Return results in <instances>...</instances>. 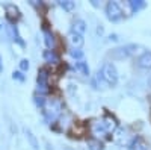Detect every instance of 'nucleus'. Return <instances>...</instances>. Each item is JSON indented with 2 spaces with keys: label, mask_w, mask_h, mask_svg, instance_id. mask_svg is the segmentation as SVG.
<instances>
[{
  "label": "nucleus",
  "mask_w": 151,
  "mask_h": 150,
  "mask_svg": "<svg viewBox=\"0 0 151 150\" xmlns=\"http://www.w3.org/2000/svg\"><path fill=\"white\" fill-rule=\"evenodd\" d=\"M42 109H44L42 111L44 120L47 123H52V121H55L60 115V112H62V103L59 102V100H56V99H52V100H47Z\"/></svg>",
  "instance_id": "obj_1"
},
{
  "label": "nucleus",
  "mask_w": 151,
  "mask_h": 150,
  "mask_svg": "<svg viewBox=\"0 0 151 150\" xmlns=\"http://www.w3.org/2000/svg\"><path fill=\"white\" fill-rule=\"evenodd\" d=\"M139 46L137 44H129V46H124V47H118L115 50H112V52L109 53L110 58L116 59V61H121L124 58H129V56H133L136 55L137 52H139Z\"/></svg>",
  "instance_id": "obj_2"
},
{
  "label": "nucleus",
  "mask_w": 151,
  "mask_h": 150,
  "mask_svg": "<svg viewBox=\"0 0 151 150\" xmlns=\"http://www.w3.org/2000/svg\"><path fill=\"white\" fill-rule=\"evenodd\" d=\"M98 73H100V76L103 78V80L106 82V85L109 86V85H115L116 83V80H118V71H116V68L113 67L110 62H106V64H103V67H101V70H98Z\"/></svg>",
  "instance_id": "obj_3"
},
{
  "label": "nucleus",
  "mask_w": 151,
  "mask_h": 150,
  "mask_svg": "<svg viewBox=\"0 0 151 150\" xmlns=\"http://www.w3.org/2000/svg\"><path fill=\"white\" fill-rule=\"evenodd\" d=\"M106 15L110 21H119L122 18V9L116 2H109L106 5Z\"/></svg>",
  "instance_id": "obj_4"
},
{
  "label": "nucleus",
  "mask_w": 151,
  "mask_h": 150,
  "mask_svg": "<svg viewBox=\"0 0 151 150\" xmlns=\"http://www.w3.org/2000/svg\"><path fill=\"white\" fill-rule=\"evenodd\" d=\"M47 79H48V71L45 68H41L38 71V91L41 94H45L48 91V86H47Z\"/></svg>",
  "instance_id": "obj_5"
},
{
  "label": "nucleus",
  "mask_w": 151,
  "mask_h": 150,
  "mask_svg": "<svg viewBox=\"0 0 151 150\" xmlns=\"http://www.w3.org/2000/svg\"><path fill=\"white\" fill-rule=\"evenodd\" d=\"M100 123H101V128L106 133H110L116 129V121L112 117H104L103 120H100Z\"/></svg>",
  "instance_id": "obj_6"
},
{
  "label": "nucleus",
  "mask_w": 151,
  "mask_h": 150,
  "mask_svg": "<svg viewBox=\"0 0 151 150\" xmlns=\"http://www.w3.org/2000/svg\"><path fill=\"white\" fill-rule=\"evenodd\" d=\"M68 41H70V44L73 46V49H80V47L83 46V43H85V38H83V35L70 32V35H68Z\"/></svg>",
  "instance_id": "obj_7"
},
{
  "label": "nucleus",
  "mask_w": 151,
  "mask_h": 150,
  "mask_svg": "<svg viewBox=\"0 0 151 150\" xmlns=\"http://www.w3.org/2000/svg\"><path fill=\"white\" fill-rule=\"evenodd\" d=\"M137 65L144 70H150L151 68V52H144L139 59H137Z\"/></svg>",
  "instance_id": "obj_8"
},
{
  "label": "nucleus",
  "mask_w": 151,
  "mask_h": 150,
  "mask_svg": "<svg viewBox=\"0 0 151 150\" xmlns=\"http://www.w3.org/2000/svg\"><path fill=\"white\" fill-rule=\"evenodd\" d=\"M71 32H74V33H79V35H83V33L86 32V23H85L83 20H80V18L74 20V21H73Z\"/></svg>",
  "instance_id": "obj_9"
},
{
  "label": "nucleus",
  "mask_w": 151,
  "mask_h": 150,
  "mask_svg": "<svg viewBox=\"0 0 151 150\" xmlns=\"http://www.w3.org/2000/svg\"><path fill=\"white\" fill-rule=\"evenodd\" d=\"M5 9H6V14H8V18L9 20H17L18 17H20V11H18V8L15 6V5H6L5 6Z\"/></svg>",
  "instance_id": "obj_10"
},
{
  "label": "nucleus",
  "mask_w": 151,
  "mask_h": 150,
  "mask_svg": "<svg viewBox=\"0 0 151 150\" xmlns=\"http://www.w3.org/2000/svg\"><path fill=\"white\" fill-rule=\"evenodd\" d=\"M44 41H45V46L48 47V50H53V47L56 44V40H55V35L47 29H44Z\"/></svg>",
  "instance_id": "obj_11"
},
{
  "label": "nucleus",
  "mask_w": 151,
  "mask_h": 150,
  "mask_svg": "<svg viewBox=\"0 0 151 150\" xmlns=\"http://www.w3.org/2000/svg\"><path fill=\"white\" fill-rule=\"evenodd\" d=\"M24 133H26V138H27V141L30 143V146H32V149L33 150H40V143H38V140H36V136L29 130V129H24Z\"/></svg>",
  "instance_id": "obj_12"
},
{
  "label": "nucleus",
  "mask_w": 151,
  "mask_h": 150,
  "mask_svg": "<svg viewBox=\"0 0 151 150\" xmlns=\"http://www.w3.org/2000/svg\"><path fill=\"white\" fill-rule=\"evenodd\" d=\"M132 150H148V146L141 136H137V138H134L133 143H132Z\"/></svg>",
  "instance_id": "obj_13"
},
{
  "label": "nucleus",
  "mask_w": 151,
  "mask_h": 150,
  "mask_svg": "<svg viewBox=\"0 0 151 150\" xmlns=\"http://www.w3.org/2000/svg\"><path fill=\"white\" fill-rule=\"evenodd\" d=\"M74 67H76V70H79L82 74H85V76H89V67H88L86 62H83V61H77V62L74 64Z\"/></svg>",
  "instance_id": "obj_14"
},
{
  "label": "nucleus",
  "mask_w": 151,
  "mask_h": 150,
  "mask_svg": "<svg viewBox=\"0 0 151 150\" xmlns=\"http://www.w3.org/2000/svg\"><path fill=\"white\" fill-rule=\"evenodd\" d=\"M129 6L132 8L133 12H137L145 8V2H142V0H132V2H129Z\"/></svg>",
  "instance_id": "obj_15"
},
{
  "label": "nucleus",
  "mask_w": 151,
  "mask_h": 150,
  "mask_svg": "<svg viewBox=\"0 0 151 150\" xmlns=\"http://www.w3.org/2000/svg\"><path fill=\"white\" fill-rule=\"evenodd\" d=\"M42 56H44V59H45L47 62H50V64H55V62H58V56H56V53L53 52V50H45Z\"/></svg>",
  "instance_id": "obj_16"
},
{
  "label": "nucleus",
  "mask_w": 151,
  "mask_h": 150,
  "mask_svg": "<svg viewBox=\"0 0 151 150\" xmlns=\"http://www.w3.org/2000/svg\"><path fill=\"white\" fill-rule=\"evenodd\" d=\"M59 6L64 9V11H74L76 9V2H71V0H64V2H59Z\"/></svg>",
  "instance_id": "obj_17"
},
{
  "label": "nucleus",
  "mask_w": 151,
  "mask_h": 150,
  "mask_svg": "<svg viewBox=\"0 0 151 150\" xmlns=\"http://www.w3.org/2000/svg\"><path fill=\"white\" fill-rule=\"evenodd\" d=\"M88 149L89 150H103V144L97 140H91V141H88Z\"/></svg>",
  "instance_id": "obj_18"
},
{
  "label": "nucleus",
  "mask_w": 151,
  "mask_h": 150,
  "mask_svg": "<svg viewBox=\"0 0 151 150\" xmlns=\"http://www.w3.org/2000/svg\"><path fill=\"white\" fill-rule=\"evenodd\" d=\"M70 55H71V58H74V59H82V58L85 56V53H83L82 49H71V50H70Z\"/></svg>",
  "instance_id": "obj_19"
},
{
  "label": "nucleus",
  "mask_w": 151,
  "mask_h": 150,
  "mask_svg": "<svg viewBox=\"0 0 151 150\" xmlns=\"http://www.w3.org/2000/svg\"><path fill=\"white\" fill-rule=\"evenodd\" d=\"M33 102H35V105L38 106V108H44V105H45V97L44 96H35L33 97Z\"/></svg>",
  "instance_id": "obj_20"
},
{
  "label": "nucleus",
  "mask_w": 151,
  "mask_h": 150,
  "mask_svg": "<svg viewBox=\"0 0 151 150\" xmlns=\"http://www.w3.org/2000/svg\"><path fill=\"white\" fill-rule=\"evenodd\" d=\"M12 79H14V80H20V82H24V80H26L23 71H14V73H12Z\"/></svg>",
  "instance_id": "obj_21"
},
{
  "label": "nucleus",
  "mask_w": 151,
  "mask_h": 150,
  "mask_svg": "<svg viewBox=\"0 0 151 150\" xmlns=\"http://www.w3.org/2000/svg\"><path fill=\"white\" fill-rule=\"evenodd\" d=\"M29 67H30V64H29L27 59H21V61H20V70H21V71H27Z\"/></svg>",
  "instance_id": "obj_22"
},
{
  "label": "nucleus",
  "mask_w": 151,
  "mask_h": 150,
  "mask_svg": "<svg viewBox=\"0 0 151 150\" xmlns=\"http://www.w3.org/2000/svg\"><path fill=\"white\" fill-rule=\"evenodd\" d=\"M104 33V29H103V26H101V24H98V26H97V35H100V36H101Z\"/></svg>",
  "instance_id": "obj_23"
},
{
  "label": "nucleus",
  "mask_w": 151,
  "mask_h": 150,
  "mask_svg": "<svg viewBox=\"0 0 151 150\" xmlns=\"http://www.w3.org/2000/svg\"><path fill=\"white\" fill-rule=\"evenodd\" d=\"M110 40H113V41H118V35H115V33L110 35Z\"/></svg>",
  "instance_id": "obj_24"
},
{
  "label": "nucleus",
  "mask_w": 151,
  "mask_h": 150,
  "mask_svg": "<svg viewBox=\"0 0 151 150\" xmlns=\"http://www.w3.org/2000/svg\"><path fill=\"white\" fill-rule=\"evenodd\" d=\"M0 71H3V65H2V58H0Z\"/></svg>",
  "instance_id": "obj_25"
},
{
  "label": "nucleus",
  "mask_w": 151,
  "mask_h": 150,
  "mask_svg": "<svg viewBox=\"0 0 151 150\" xmlns=\"http://www.w3.org/2000/svg\"><path fill=\"white\" fill-rule=\"evenodd\" d=\"M148 85H150V88H151V76L148 78Z\"/></svg>",
  "instance_id": "obj_26"
},
{
  "label": "nucleus",
  "mask_w": 151,
  "mask_h": 150,
  "mask_svg": "<svg viewBox=\"0 0 151 150\" xmlns=\"http://www.w3.org/2000/svg\"><path fill=\"white\" fill-rule=\"evenodd\" d=\"M0 28H2V26H0Z\"/></svg>",
  "instance_id": "obj_27"
}]
</instances>
